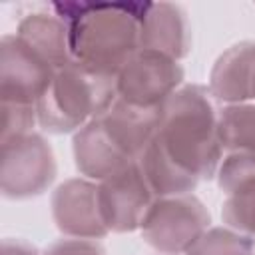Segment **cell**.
Here are the masks:
<instances>
[{"mask_svg":"<svg viewBox=\"0 0 255 255\" xmlns=\"http://www.w3.org/2000/svg\"><path fill=\"white\" fill-rule=\"evenodd\" d=\"M215 102L201 84H183L161 108L155 135L137 163L155 197L193 193L215 179L223 159Z\"/></svg>","mask_w":255,"mask_h":255,"instance_id":"6da1fadb","label":"cell"},{"mask_svg":"<svg viewBox=\"0 0 255 255\" xmlns=\"http://www.w3.org/2000/svg\"><path fill=\"white\" fill-rule=\"evenodd\" d=\"M66 24L72 58L118 76L139 50V20L145 2H52L48 6Z\"/></svg>","mask_w":255,"mask_h":255,"instance_id":"7a4b0ae2","label":"cell"},{"mask_svg":"<svg viewBox=\"0 0 255 255\" xmlns=\"http://www.w3.org/2000/svg\"><path fill=\"white\" fill-rule=\"evenodd\" d=\"M161 120V110H143L120 98L72 135L74 165L82 177L102 181L139 159Z\"/></svg>","mask_w":255,"mask_h":255,"instance_id":"3957f363","label":"cell"},{"mask_svg":"<svg viewBox=\"0 0 255 255\" xmlns=\"http://www.w3.org/2000/svg\"><path fill=\"white\" fill-rule=\"evenodd\" d=\"M118 100L116 76L78 60L56 72L50 88L36 104L38 126L54 135L76 133L102 116Z\"/></svg>","mask_w":255,"mask_h":255,"instance_id":"277c9868","label":"cell"},{"mask_svg":"<svg viewBox=\"0 0 255 255\" xmlns=\"http://www.w3.org/2000/svg\"><path fill=\"white\" fill-rule=\"evenodd\" d=\"M211 213L195 193L155 197L141 219L139 235L159 255H183L207 229Z\"/></svg>","mask_w":255,"mask_h":255,"instance_id":"5b68a950","label":"cell"},{"mask_svg":"<svg viewBox=\"0 0 255 255\" xmlns=\"http://www.w3.org/2000/svg\"><path fill=\"white\" fill-rule=\"evenodd\" d=\"M58 175L52 143L38 131L2 143L0 191L4 199L24 201L46 193Z\"/></svg>","mask_w":255,"mask_h":255,"instance_id":"8992f818","label":"cell"},{"mask_svg":"<svg viewBox=\"0 0 255 255\" xmlns=\"http://www.w3.org/2000/svg\"><path fill=\"white\" fill-rule=\"evenodd\" d=\"M179 60L155 50L139 48L118 72V98L143 110H161L165 102L185 84Z\"/></svg>","mask_w":255,"mask_h":255,"instance_id":"52a82bcc","label":"cell"},{"mask_svg":"<svg viewBox=\"0 0 255 255\" xmlns=\"http://www.w3.org/2000/svg\"><path fill=\"white\" fill-rule=\"evenodd\" d=\"M56 68L16 34L0 38V100L2 104L36 106L50 88Z\"/></svg>","mask_w":255,"mask_h":255,"instance_id":"ba28073f","label":"cell"},{"mask_svg":"<svg viewBox=\"0 0 255 255\" xmlns=\"http://www.w3.org/2000/svg\"><path fill=\"white\" fill-rule=\"evenodd\" d=\"M155 199L137 161L98 181V207L110 233L139 231L141 219Z\"/></svg>","mask_w":255,"mask_h":255,"instance_id":"9c48e42d","label":"cell"},{"mask_svg":"<svg viewBox=\"0 0 255 255\" xmlns=\"http://www.w3.org/2000/svg\"><path fill=\"white\" fill-rule=\"evenodd\" d=\"M50 213L64 237L104 239L110 235L98 207V181L70 177L58 183L50 195Z\"/></svg>","mask_w":255,"mask_h":255,"instance_id":"30bf717a","label":"cell"},{"mask_svg":"<svg viewBox=\"0 0 255 255\" xmlns=\"http://www.w3.org/2000/svg\"><path fill=\"white\" fill-rule=\"evenodd\" d=\"M193 46L187 12L175 2H145L139 20V48L183 60Z\"/></svg>","mask_w":255,"mask_h":255,"instance_id":"8fae6325","label":"cell"},{"mask_svg":"<svg viewBox=\"0 0 255 255\" xmlns=\"http://www.w3.org/2000/svg\"><path fill=\"white\" fill-rule=\"evenodd\" d=\"M255 76V40H241L223 50L209 70L207 90L213 102L241 104L251 102Z\"/></svg>","mask_w":255,"mask_h":255,"instance_id":"7c38bea8","label":"cell"},{"mask_svg":"<svg viewBox=\"0 0 255 255\" xmlns=\"http://www.w3.org/2000/svg\"><path fill=\"white\" fill-rule=\"evenodd\" d=\"M14 34L22 38L32 50H36L44 60H48L56 70H62L74 60L68 24L54 10H42L24 16L18 22Z\"/></svg>","mask_w":255,"mask_h":255,"instance_id":"4fadbf2b","label":"cell"},{"mask_svg":"<svg viewBox=\"0 0 255 255\" xmlns=\"http://www.w3.org/2000/svg\"><path fill=\"white\" fill-rule=\"evenodd\" d=\"M217 139L223 153L255 151V102L221 106L217 110Z\"/></svg>","mask_w":255,"mask_h":255,"instance_id":"5bb4252c","label":"cell"},{"mask_svg":"<svg viewBox=\"0 0 255 255\" xmlns=\"http://www.w3.org/2000/svg\"><path fill=\"white\" fill-rule=\"evenodd\" d=\"M215 181L225 197L255 189V151L223 153Z\"/></svg>","mask_w":255,"mask_h":255,"instance_id":"9a60e30c","label":"cell"},{"mask_svg":"<svg viewBox=\"0 0 255 255\" xmlns=\"http://www.w3.org/2000/svg\"><path fill=\"white\" fill-rule=\"evenodd\" d=\"M183 255H255V245L227 225H211Z\"/></svg>","mask_w":255,"mask_h":255,"instance_id":"2e32d148","label":"cell"},{"mask_svg":"<svg viewBox=\"0 0 255 255\" xmlns=\"http://www.w3.org/2000/svg\"><path fill=\"white\" fill-rule=\"evenodd\" d=\"M223 225L243 233L255 245V189L229 195L221 205Z\"/></svg>","mask_w":255,"mask_h":255,"instance_id":"e0dca14e","label":"cell"},{"mask_svg":"<svg viewBox=\"0 0 255 255\" xmlns=\"http://www.w3.org/2000/svg\"><path fill=\"white\" fill-rule=\"evenodd\" d=\"M38 114L36 106H22V104H2V129H0V143L12 141L16 137L28 135L36 131Z\"/></svg>","mask_w":255,"mask_h":255,"instance_id":"ac0fdd59","label":"cell"},{"mask_svg":"<svg viewBox=\"0 0 255 255\" xmlns=\"http://www.w3.org/2000/svg\"><path fill=\"white\" fill-rule=\"evenodd\" d=\"M42 255H108V251L100 239L62 237L50 243Z\"/></svg>","mask_w":255,"mask_h":255,"instance_id":"d6986e66","label":"cell"},{"mask_svg":"<svg viewBox=\"0 0 255 255\" xmlns=\"http://www.w3.org/2000/svg\"><path fill=\"white\" fill-rule=\"evenodd\" d=\"M2 255H42L36 245L20 237H6L2 241Z\"/></svg>","mask_w":255,"mask_h":255,"instance_id":"ffe728a7","label":"cell"},{"mask_svg":"<svg viewBox=\"0 0 255 255\" xmlns=\"http://www.w3.org/2000/svg\"><path fill=\"white\" fill-rule=\"evenodd\" d=\"M251 102H255V76H253V88H251Z\"/></svg>","mask_w":255,"mask_h":255,"instance_id":"44dd1931","label":"cell"}]
</instances>
